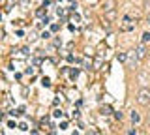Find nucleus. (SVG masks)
I'll return each mask as SVG.
<instances>
[{
	"mask_svg": "<svg viewBox=\"0 0 150 135\" xmlns=\"http://www.w3.org/2000/svg\"><path fill=\"white\" fill-rule=\"evenodd\" d=\"M137 101L143 107H150V88H141L137 92Z\"/></svg>",
	"mask_w": 150,
	"mask_h": 135,
	"instance_id": "1",
	"label": "nucleus"
},
{
	"mask_svg": "<svg viewBox=\"0 0 150 135\" xmlns=\"http://www.w3.org/2000/svg\"><path fill=\"white\" fill-rule=\"evenodd\" d=\"M135 25H137V23L131 21V15H126L124 21H122V25H120V30H122V32H129V30L135 28Z\"/></svg>",
	"mask_w": 150,
	"mask_h": 135,
	"instance_id": "2",
	"label": "nucleus"
},
{
	"mask_svg": "<svg viewBox=\"0 0 150 135\" xmlns=\"http://www.w3.org/2000/svg\"><path fill=\"white\" fill-rule=\"evenodd\" d=\"M133 53H135V58H137V60H143L144 57H146V47H144V45L141 43L139 47H137V49L133 51Z\"/></svg>",
	"mask_w": 150,
	"mask_h": 135,
	"instance_id": "3",
	"label": "nucleus"
},
{
	"mask_svg": "<svg viewBox=\"0 0 150 135\" xmlns=\"http://www.w3.org/2000/svg\"><path fill=\"white\" fill-rule=\"evenodd\" d=\"M115 6H116L115 0H105V2L101 4V10H103V13H107V11H112V10H115Z\"/></svg>",
	"mask_w": 150,
	"mask_h": 135,
	"instance_id": "4",
	"label": "nucleus"
},
{
	"mask_svg": "<svg viewBox=\"0 0 150 135\" xmlns=\"http://www.w3.org/2000/svg\"><path fill=\"white\" fill-rule=\"evenodd\" d=\"M141 43H143V45L150 43V32H144V34H143V38H141Z\"/></svg>",
	"mask_w": 150,
	"mask_h": 135,
	"instance_id": "5",
	"label": "nucleus"
},
{
	"mask_svg": "<svg viewBox=\"0 0 150 135\" xmlns=\"http://www.w3.org/2000/svg\"><path fill=\"white\" fill-rule=\"evenodd\" d=\"M131 122H133V124H139V122H141V116H139V113H135V111L131 113Z\"/></svg>",
	"mask_w": 150,
	"mask_h": 135,
	"instance_id": "6",
	"label": "nucleus"
},
{
	"mask_svg": "<svg viewBox=\"0 0 150 135\" xmlns=\"http://www.w3.org/2000/svg\"><path fill=\"white\" fill-rule=\"evenodd\" d=\"M115 17H116L115 10H112V11H107V13H105V19H109V21H112V19H115Z\"/></svg>",
	"mask_w": 150,
	"mask_h": 135,
	"instance_id": "7",
	"label": "nucleus"
},
{
	"mask_svg": "<svg viewBox=\"0 0 150 135\" xmlns=\"http://www.w3.org/2000/svg\"><path fill=\"white\" fill-rule=\"evenodd\" d=\"M144 11H150V0H144Z\"/></svg>",
	"mask_w": 150,
	"mask_h": 135,
	"instance_id": "8",
	"label": "nucleus"
},
{
	"mask_svg": "<svg viewBox=\"0 0 150 135\" xmlns=\"http://www.w3.org/2000/svg\"><path fill=\"white\" fill-rule=\"evenodd\" d=\"M126 57H128L126 53H120V54H118V60H120V62H124V60H126Z\"/></svg>",
	"mask_w": 150,
	"mask_h": 135,
	"instance_id": "9",
	"label": "nucleus"
},
{
	"mask_svg": "<svg viewBox=\"0 0 150 135\" xmlns=\"http://www.w3.org/2000/svg\"><path fill=\"white\" fill-rule=\"evenodd\" d=\"M128 135H137V131H135V129H129V131H128Z\"/></svg>",
	"mask_w": 150,
	"mask_h": 135,
	"instance_id": "10",
	"label": "nucleus"
}]
</instances>
